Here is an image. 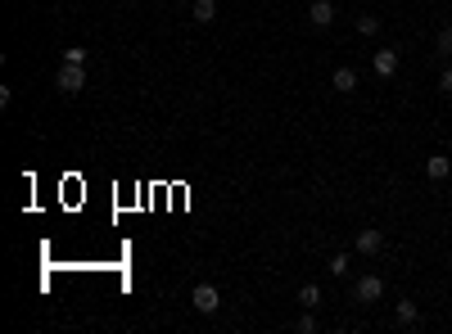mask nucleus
Here are the masks:
<instances>
[{
	"instance_id": "5",
	"label": "nucleus",
	"mask_w": 452,
	"mask_h": 334,
	"mask_svg": "<svg viewBox=\"0 0 452 334\" xmlns=\"http://www.w3.org/2000/svg\"><path fill=\"white\" fill-rule=\"evenodd\" d=\"M330 86H335L339 95H353V91H358V68H349V63H339V68L330 72Z\"/></svg>"
},
{
	"instance_id": "17",
	"label": "nucleus",
	"mask_w": 452,
	"mask_h": 334,
	"mask_svg": "<svg viewBox=\"0 0 452 334\" xmlns=\"http://www.w3.org/2000/svg\"><path fill=\"white\" fill-rule=\"evenodd\" d=\"M439 91H444L448 100H452V68H444V77H439Z\"/></svg>"
},
{
	"instance_id": "8",
	"label": "nucleus",
	"mask_w": 452,
	"mask_h": 334,
	"mask_svg": "<svg viewBox=\"0 0 452 334\" xmlns=\"http://www.w3.org/2000/svg\"><path fill=\"white\" fill-rule=\"evenodd\" d=\"M425 176H429V181H448V176H452V158H448V154H429V158H425Z\"/></svg>"
},
{
	"instance_id": "6",
	"label": "nucleus",
	"mask_w": 452,
	"mask_h": 334,
	"mask_svg": "<svg viewBox=\"0 0 452 334\" xmlns=\"http://www.w3.org/2000/svg\"><path fill=\"white\" fill-rule=\"evenodd\" d=\"M308 23L312 27H330V23H335V5H330V0H312V5H308Z\"/></svg>"
},
{
	"instance_id": "10",
	"label": "nucleus",
	"mask_w": 452,
	"mask_h": 334,
	"mask_svg": "<svg viewBox=\"0 0 452 334\" xmlns=\"http://www.w3.org/2000/svg\"><path fill=\"white\" fill-rule=\"evenodd\" d=\"M299 303H303L308 311H317L321 307V289L317 285H299Z\"/></svg>"
},
{
	"instance_id": "15",
	"label": "nucleus",
	"mask_w": 452,
	"mask_h": 334,
	"mask_svg": "<svg viewBox=\"0 0 452 334\" xmlns=\"http://www.w3.org/2000/svg\"><path fill=\"white\" fill-rule=\"evenodd\" d=\"M299 330H303V334L317 330V311H308V307H303V316H299Z\"/></svg>"
},
{
	"instance_id": "1",
	"label": "nucleus",
	"mask_w": 452,
	"mask_h": 334,
	"mask_svg": "<svg viewBox=\"0 0 452 334\" xmlns=\"http://www.w3.org/2000/svg\"><path fill=\"white\" fill-rule=\"evenodd\" d=\"M55 86L63 95H77L82 86H86V63H59V72H55Z\"/></svg>"
},
{
	"instance_id": "12",
	"label": "nucleus",
	"mask_w": 452,
	"mask_h": 334,
	"mask_svg": "<svg viewBox=\"0 0 452 334\" xmlns=\"http://www.w3.org/2000/svg\"><path fill=\"white\" fill-rule=\"evenodd\" d=\"M434 55L452 59V27H439V37H434Z\"/></svg>"
},
{
	"instance_id": "16",
	"label": "nucleus",
	"mask_w": 452,
	"mask_h": 334,
	"mask_svg": "<svg viewBox=\"0 0 452 334\" xmlns=\"http://www.w3.org/2000/svg\"><path fill=\"white\" fill-rule=\"evenodd\" d=\"M63 63H86V50H82V46H73V50H63Z\"/></svg>"
},
{
	"instance_id": "7",
	"label": "nucleus",
	"mask_w": 452,
	"mask_h": 334,
	"mask_svg": "<svg viewBox=\"0 0 452 334\" xmlns=\"http://www.w3.org/2000/svg\"><path fill=\"white\" fill-rule=\"evenodd\" d=\"M371 68H375V77H394L398 72V50H375V59H371Z\"/></svg>"
},
{
	"instance_id": "13",
	"label": "nucleus",
	"mask_w": 452,
	"mask_h": 334,
	"mask_svg": "<svg viewBox=\"0 0 452 334\" xmlns=\"http://www.w3.org/2000/svg\"><path fill=\"white\" fill-rule=\"evenodd\" d=\"M358 32H362V37H375V32H380V18H375V14H362V18H358Z\"/></svg>"
},
{
	"instance_id": "9",
	"label": "nucleus",
	"mask_w": 452,
	"mask_h": 334,
	"mask_svg": "<svg viewBox=\"0 0 452 334\" xmlns=\"http://www.w3.org/2000/svg\"><path fill=\"white\" fill-rule=\"evenodd\" d=\"M190 18H195V23H203V27H208L213 18H218V0H195V9H190Z\"/></svg>"
},
{
	"instance_id": "3",
	"label": "nucleus",
	"mask_w": 452,
	"mask_h": 334,
	"mask_svg": "<svg viewBox=\"0 0 452 334\" xmlns=\"http://www.w3.org/2000/svg\"><path fill=\"white\" fill-rule=\"evenodd\" d=\"M190 303H195V311H203V316H213V311L222 307V294L213 285H195L190 289Z\"/></svg>"
},
{
	"instance_id": "2",
	"label": "nucleus",
	"mask_w": 452,
	"mask_h": 334,
	"mask_svg": "<svg viewBox=\"0 0 452 334\" xmlns=\"http://www.w3.org/2000/svg\"><path fill=\"white\" fill-rule=\"evenodd\" d=\"M384 298V280L380 276H362L358 285H353V303H380Z\"/></svg>"
},
{
	"instance_id": "4",
	"label": "nucleus",
	"mask_w": 452,
	"mask_h": 334,
	"mask_svg": "<svg viewBox=\"0 0 452 334\" xmlns=\"http://www.w3.org/2000/svg\"><path fill=\"white\" fill-rule=\"evenodd\" d=\"M353 249H358L362 257H375L384 249V231H358V240H353Z\"/></svg>"
},
{
	"instance_id": "11",
	"label": "nucleus",
	"mask_w": 452,
	"mask_h": 334,
	"mask_svg": "<svg viewBox=\"0 0 452 334\" xmlns=\"http://www.w3.org/2000/svg\"><path fill=\"white\" fill-rule=\"evenodd\" d=\"M416 316H421L416 303H412V298H403V303H398V326H416Z\"/></svg>"
},
{
	"instance_id": "14",
	"label": "nucleus",
	"mask_w": 452,
	"mask_h": 334,
	"mask_svg": "<svg viewBox=\"0 0 452 334\" xmlns=\"http://www.w3.org/2000/svg\"><path fill=\"white\" fill-rule=\"evenodd\" d=\"M330 276H349V253H335V257H330Z\"/></svg>"
}]
</instances>
